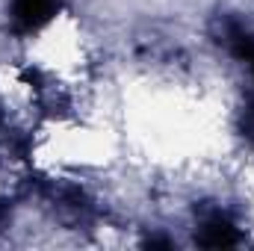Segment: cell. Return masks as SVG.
I'll return each instance as SVG.
<instances>
[{
  "instance_id": "obj_2",
  "label": "cell",
  "mask_w": 254,
  "mask_h": 251,
  "mask_svg": "<svg viewBox=\"0 0 254 251\" xmlns=\"http://www.w3.org/2000/svg\"><path fill=\"white\" fill-rule=\"evenodd\" d=\"M60 6L63 0H12L9 15L21 33H33V30H42L60 12Z\"/></svg>"
},
{
  "instance_id": "obj_1",
  "label": "cell",
  "mask_w": 254,
  "mask_h": 251,
  "mask_svg": "<svg viewBox=\"0 0 254 251\" xmlns=\"http://www.w3.org/2000/svg\"><path fill=\"white\" fill-rule=\"evenodd\" d=\"M222 45L240 63L249 65L252 80H254V30L243 27L240 21H225V27H222ZM243 136L254 145V89H252V98H249V107H246V116H243Z\"/></svg>"
},
{
  "instance_id": "obj_3",
  "label": "cell",
  "mask_w": 254,
  "mask_h": 251,
  "mask_svg": "<svg viewBox=\"0 0 254 251\" xmlns=\"http://www.w3.org/2000/svg\"><path fill=\"white\" fill-rule=\"evenodd\" d=\"M195 243L204 249H231V246H240V231L225 213H210L201 219L195 231Z\"/></svg>"
}]
</instances>
